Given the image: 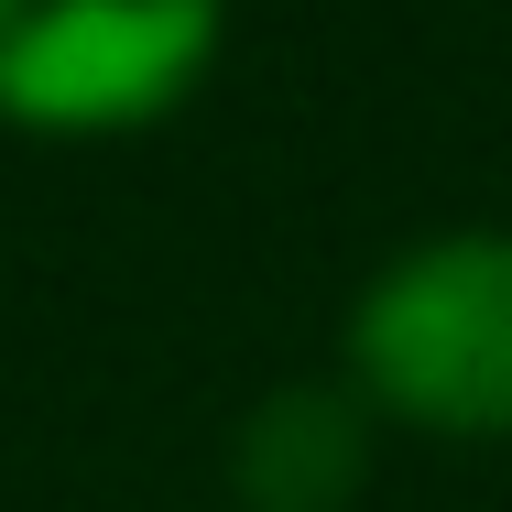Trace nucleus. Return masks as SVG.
Here are the masks:
<instances>
[{
    "instance_id": "nucleus-3",
    "label": "nucleus",
    "mask_w": 512,
    "mask_h": 512,
    "mask_svg": "<svg viewBox=\"0 0 512 512\" xmlns=\"http://www.w3.org/2000/svg\"><path fill=\"white\" fill-rule=\"evenodd\" d=\"M371 469V436H360V404H338L327 382H295L240 425V491L262 512H338Z\"/></svg>"
},
{
    "instance_id": "nucleus-1",
    "label": "nucleus",
    "mask_w": 512,
    "mask_h": 512,
    "mask_svg": "<svg viewBox=\"0 0 512 512\" xmlns=\"http://www.w3.org/2000/svg\"><path fill=\"white\" fill-rule=\"evenodd\" d=\"M360 382L414 425L512 436V240L404 251L360 295Z\"/></svg>"
},
{
    "instance_id": "nucleus-2",
    "label": "nucleus",
    "mask_w": 512,
    "mask_h": 512,
    "mask_svg": "<svg viewBox=\"0 0 512 512\" xmlns=\"http://www.w3.org/2000/svg\"><path fill=\"white\" fill-rule=\"evenodd\" d=\"M218 0H0V109L33 131H131L186 99Z\"/></svg>"
}]
</instances>
